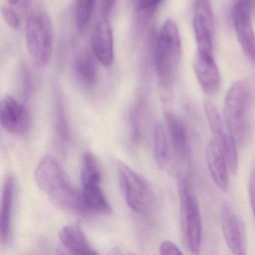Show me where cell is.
<instances>
[{
  "label": "cell",
  "mask_w": 255,
  "mask_h": 255,
  "mask_svg": "<svg viewBox=\"0 0 255 255\" xmlns=\"http://www.w3.org/2000/svg\"><path fill=\"white\" fill-rule=\"evenodd\" d=\"M35 177L38 187L55 205L65 211L83 214L81 190L72 183L54 156L47 154L41 158Z\"/></svg>",
  "instance_id": "cell-1"
},
{
  "label": "cell",
  "mask_w": 255,
  "mask_h": 255,
  "mask_svg": "<svg viewBox=\"0 0 255 255\" xmlns=\"http://www.w3.org/2000/svg\"><path fill=\"white\" fill-rule=\"evenodd\" d=\"M181 53L178 26L172 19H167L159 30L154 49L155 68L165 100L171 97V89L180 66Z\"/></svg>",
  "instance_id": "cell-2"
},
{
  "label": "cell",
  "mask_w": 255,
  "mask_h": 255,
  "mask_svg": "<svg viewBox=\"0 0 255 255\" xmlns=\"http://www.w3.org/2000/svg\"><path fill=\"white\" fill-rule=\"evenodd\" d=\"M255 96L252 83L240 80L230 87L224 104V119L240 145L247 142L253 126Z\"/></svg>",
  "instance_id": "cell-3"
},
{
  "label": "cell",
  "mask_w": 255,
  "mask_h": 255,
  "mask_svg": "<svg viewBox=\"0 0 255 255\" xmlns=\"http://www.w3.org/2000/svg\"><path fill=\"white\" fill-rule=\"evenodd\" d=\"M101 171L98 159L86 152L82 160L81 196L83 214L108 215L112 207L101 188Z\"/></svg>",
  "instance_id": "cell-4"
},
{
  "label": "cell",
  "mask_w": 255,
  "mask_h": 255,
  "mask_svg": "<svg viewBox=\"0 0 255 255\" xmlns=\"http://www.w3.org/2000/svg\"><path fill=\"white\" fill-rule=\"evenodd\" d=\"M180 221L183 240L191 253L198 255L201 249L202 222L198 200L186 176L179 177Z\"/></svg>",
  "instance_id": "cell-5"
},
{
  "label": "cell",
  "mask_w": 255,
  "mask_h": 255,
  "mask_svg": "<svg viewBox=\"0 0 255 255\" xmlns=\"http://www.w3.org/2000/svg\"><path fill=\"white\" fill-rule=\"evenodd\" d=\"M28 52L35 65L47 66L53 50V28L51 18L44 11H36L29 16L26 26Z\"/></svg>",
  "instance_id": "cell-6"
},
{
  "label": "cell",
  "mask_w": 255,
  "mask_h": 255,
  "mask_svg": "<svg viewBox=\"0 0 255 255\" xmlns=\"http://www.w3.org/2000/svg\"><path fill=\"white\" fill-rule=\"evenodd\" d=\"M118 176L125 201L135 213H144L151 207L153 192L149 182L122 161L116 164Z\"/></svg>",
  "instance_id": "cell-7"
},
{
  "label": "cell",
  "mask_w": 255,
  "mask_h": 255,
  "mask_svg": "<svg viewBox=\"0 0 255 255\" xmlns=\"http://www.w3.org/2000/svg\"><path fill=\"white\" fill-rule=\"evenodd\" d=\"M204 110L209 126L213 133V139L222 149L226 158L230 171L234 174L238 169L237 142L235 137L213 103L206 100L204 102Z\"/></svg>",
  "instance_id": "cell-8"
},
{
  "label": "cell",
  "mask_w": 255,
  "mask_h": 255,
  "mask_svg": "<svg viewBox=\"0 0 255 255\" xmlns=\"http://www.w3.org/2000/svg\"><path fill=\"white\" fill-rule=\"evenodd\" d=\"M221 225L225 243L231 253L244 255L247 250V234L241 218L228 203L224 201L220 208Z\"/></svg>",
  "instance_id": "cell-9"
},
{
  "label": "cell",
  "mask_w": 255,
  "mask_h": 255,
  "mask_svg": "<svg viewBox=\"0 0 255 255\" xmlns=\"http://www.w3.org/2000/svg\"><path fill=\"white\" fill-rule=\"evenodd\" d=\"M0 122L10 133L24 135L30 127V116L23 104L11 95H5L0 106Z\"/></svg>",
  "instance_id": "cell-10"
},
{
  "label": "cell",
  "mask_w": 255,
  "mask_h": 255,
  "mask_svg": "<svg viewBox=\"0 0 255 255\" xmlns=\"http://www.w3.org/2000/svg\"><path fill=\"white\" fill-rule=\"evenodd\" d=\"M252 15L249 10L241 5L231 6V17L237 40L248 59L255 65V32Z\"/></svg>",
  "instance_id": "cell-11"
},
{
  "label": "cell",
  "mask_w": 255,
  "mask_h": 255,
  "mask_svg": "<svg viewBox=\"0 0 255 255\" xmlns=\"http://www.w3.org/2000/svg\"><path fill=\"white\" fill-rule=\"evenodd\" d=\"M193 68L204 93L213 96L221 88V76L213 55L195 53Z\"/></svg>",
  "instance_id": "cell-12"
},
{
  "label": "cell",
  "mask_w": 255,
  "mask_h": 255,
  "mask_svg": "<svg viewBox=\"0 0 255 255\" xmlns=\"http://www.w3.org/2000/svg\"><path fill=\"white\" fill-rule=\"evenodd\" d=\"M114 41L113 29L108 20H101L97 23L92 38V48L97 59L104 66L113 65L114 59Z\"/></svg>",
  "instance_id": "cell-13"
},
{
  "label": "cell",
  "mask_w": 255,
  "mask_h": 255,
  "mask_svg": "<svg viewBox=\"0 0 255 255\" xmlns=\"http://www.w3.org/2000/svg\"><path fill=\"white\" fill-rule=\"evenodd\" d=\"M206 161L207 167L216 186L227 192L229 189V168L226 158L222 149L215 140H211L207 144L205 150Z\"/></svg>",
  "instance_id": "cell-14"
},
{
  "label": "cell",
  "mask_w": 255,
  "mask_h": 255,
  "mask_svg": "<svg viewBox=\"0 0 255 255\" xmlns=\"http://www.w3.org/2000/svg\"><path fill=\"white\" fill-rule=\"evenodd\" d=\"M16 181L12 174L5 177L2 187V208H1V242L6 245L9 243L12 226L13 208L15 198Z\"/></svg>",
  "instance_id": "cell-15"
},
{
  "label": "cell",
  "mask_w": 255,
  "mask_h": 255,
  "mask_svg": "<svg viewBox=\"0 0 255 255\" xmlns=\"http://www.w3.org/2000/svg\"><path fill=\"white\" fill-rule=\"evenodd\" d=\"M59 240L65 250L74 255H97L83 229L75 224L65 225L59 231Z\"/></svg>",
  "instance_id": "cell-16"
},
{
  "label": "cell",
  "mask_w": 255,
  "mask_h": 255,
  "mask_svg": "<svg viewBox=\"0 0 255 255\" xmlns=\"http://www.w3.org/2000/svg\"><path fill=\"white\" fill-rule=\"evenodd\" d=\"M165 122L171 146L177 157L189 164L190 162V152L189 148L187 133L183 122L172 113H165Z\"/></svg>",
  "instance_id": "cell-17"
},
{
  "label": "cell",
  "mask_w": 255,
  "mask_h": 255,
  "mask_svg": "<svg viewBox=\"0 0 255 255\" xmlns=\"http://www.w3.org/2000/svg\"><path fill=\"white\" fill-rule=\"evenodd\" d=\"M74 74L80 83L86 87H92L97 81V68L92 55L86 51L80 52L74 59Z\"/></svg>",
  "instance_id": "cell-18"
},
{
  "label": "cell",
  "mask_w": 255,
  "mask_h": 255,
  "mask_svg": "<svg viewBox=\"0 0 255 255\" xmlns=\"http://www.w3.org/2000/svg\"><path fill=\"white\" fill-rule=\"evenodd\" d=\"M153 156L157 166L165 170L169 162V145L163 127L157 124L153 129Z\"/></svg>",
  "instance_id": "cell-19"
},
{
  "label": "cell",
  "mask_w": 255,
  "mask_h": 255,
  "mask_svg": "<svg viewBox=\"0 0 255 255\" xmlns=\"http://www.w3.org/2000/svg\"><path fill=\"white\" fill-rule=\"evenodd\" d=\"M54 125L58 138L63 144L71 141V128L65 106L61 99L58 98L55 103Z\"/></svg>",
  "instance_id": "cell-20"
},
{
  "label": "cell",
  "mask_w": 255,
  "mask_h": 255,
  "mask_svg": "<svg viewBox=\"0 0 255 255\" xmlns=\"http://www.w3.org/2000/svg\"><path fill=\"white\" fill-rule=\"evenodd\" d=\"M144 112V105L141 101L137 103L129 112V131L131 140L134 144H138L142 138Z\"/></svg>",
  "instance_id": "cell-21"
},
{
  "label": "cell",
  "mask_w": 255,
  "mask_h": 255,
  "mask_svg": "<svg viewBox=\"0 0 255 255\" xmlns=\"http://www.w3.org/2000/svg\"><path fill=\"white\" fill-rule=\"evenodd\" d=\"M96 0H77L75 6V23L77 29H86L92 18Z\"/></svg>",
  "instance_id": "cell-22"
},
{
  "label": "cell",
  "mask_w": 255,
  "mask_h": 255,
  "mask_svg": "<svg viewBox=\"0 0 255 255\" xmlns=\"http://www.w3.org/2000/svg\"><path fill=\"white\" fill-rule=\"evenodd\" d=\"M138 12L141 16L149 17L156 11L163 0H138Z\"/></svg>",
  "instance_id": "cell-23"
},
{
  "label": "cell",
  "mask_w": 255,
  "mask_h": 255,
  "mask_svg": "<svg viewBox=\"0 0 255 255\" xmlns=\"http://www.w3.org/2000/svg\"><path fill=\"white\" fill-rule=\"evenodd\" d=\"M2 14L4 20L11 29H18L20 28V17L14 9L8 6H3L2 8Z\"/></svg>",
  "instance_id": "cell-24"
},
{
  "label": "cell",
  "mask_w": 255,
  "mask_h": 255,
  "mask_svg": "<svg viewBox=\"0 0 255 255\" xmlns=\"http://www.w3.org/2000/svg\"><path fill=\"white\" fill-rule=\"evenodd\" d=\"M159 253L163 255H181L183 252L170 240H165L159 246Z\"/></svg>",
  "instance_id": "cell-25"
},
{
  "label": "cell",
  "mask_w": 255,
  "mask_h": 255,
  "mask_svg": "<svg viewBox=\"0 0 255 255\" xmlns=\"http://www.w3.org/2000/svg\"><path fill=\"white\" fill-rule=\"evenodd\" d=\"M249 196L251 207L255 216V164L252 167L249 180Z\"/></svg>",
  "instance_id": "cell-26"
},
{
  "label": "cell",
  "mask_w": 255,
  "mask_h": 255,
  "mask_svg": "<svg viewBox=\"0 0 255 255\" xmlns=\"http://www.w3.org/2000/svg\"><path fill=\"white\" fill-rule=\"evenodd\" d=\"M232 5H241L249 10L252 14L255 11V0H232Z\"/></svg>",
  "instance_id": "cell-27"
},
{
  "label": "cell",
  "mask_w": 255,
  "mask_h": 255,
  "mask_svg": "<svg viewBox=\"0 0 255 255\" xmlns=\"http://www.w3.org/2000/svg\"><path fill=\"white\" fill-rule=\"evenodd\" d=\"M117 0H103L102 13L104 17H108L113 11Z\"/></svg>",
  "instance_id": "cell-28"
},
{
  "label": "cell",
  "mask_w": 255,
  "mask_h": 255,
  "mask_svg": "<svg viewBox=\"0 0 255 255\" xmlns=\"http://www.w3.org/2000/svg\"><path fill=\"white\" fill-rule=\"evenodd\" d=\"M8 2H9L10 5H15L20 2V0H8Z\"/></svg>",
  "instance_id": "cell-29"
},
{
  "label": "cell",
  "mask_w": 255,
  "mask_h": 255,
  "mask_svg": "<svg viewBox=\"0 0 255 255\" xmlns=\"http://www.w3.org/2000/svg\"><path fill=\"white\" fill-rule=\"evenodd\" d=\"M199 1H202V0H195V2H199Z\"/></svg>",
  "instance_id": "cell-30"
},
{
  "label": "cell",
  "mask_w": 255,
  "mask_h": 255,
  "mask_svg": "<svg viewBox=\"0 0 255 255\" xmlns=\"http://www.w3.org/2000/svg\"><path fill=\"white\" fill-rule=\"evenodd\" d=\"M134 2H137V1H138V0H133Z\"/></svg>",
  "instance_id": "cell-31"
}]
</instances>
